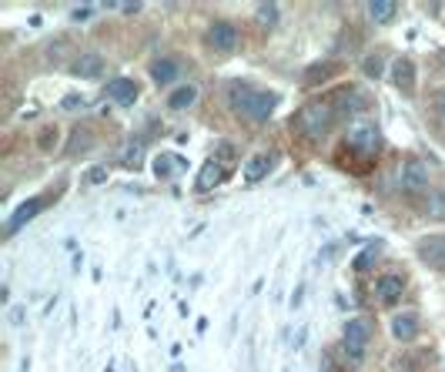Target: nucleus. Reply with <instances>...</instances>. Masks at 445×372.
Instances as JSON below:
<instances>
[{
	"label": "nucleus",
	"instance_id": "f257e3e1",
	"mask_svg": "<svg viewBox=\"0 0 445 372\" xmlns=\"http://www.w3.org/2000/svg\"><path fill=\"white\" fill-rule=\"evenodd\" d=\"M231 108L248 121H268L278 108V94L248 88V84H231Z\"/></svg>",
	"mask_w": 445,
	"mask_h": 372
},
{
	"label": "nucleus",
	"instance_id": "f3484780",
	"mask_svg": "<svg viewBox=\"0 0 445 372\" xmlns=\"http://www.w3.org/2000/svg\"><path fill=\"white\" fill-rule=\"evenodd\" d=\"M218 181H225V168L218 161H208L201 168V178H198V191H208V188H215Z\"/></svg>",
	"mask_w": 445,
	"mask_h": 372
},
{
	"label": "nucleus",
	"instance_id": "9b49d317",
	"mask_svg": "<svg viewBox=\"0 0 445 372\" xmlns=\"http://www.w3.org/2000/svg\"><path fill=\"white\" fill-rule=\"evenodd\" d=\"M178 77H181V64L171 61V57H161V61H154V64H151V81H154V84H161V88L174 84Z\"/></svg>",
	"mask_w": 445,
	"mask_h": 372
},
{
	"label": "nucleus",
	"instance_id": "5701e85b",
	"mask_svg": "<svg viewBox=\"0 0 445 372\" xmlns=\"http://www.w3.org/2000/svg\"><path fill=\"white\" fill-rule=\"evenodd\" d=\"M365 74H369V77H382V61H379V57H369V61H365Z\"/></svg>",
	"mask_w": 445,
	"mask_h": 372
},
{
	"label": "nucleus",
	"instance_id": "6e6552de",
	"mask_svg": "<svg viewBox=\"0 0 445 372\" xmlns=\"http://www.w3.org/2000/svg\"><path fill=\"white\" fill-rule=\"evenodd\" d=\"M415 252H419L422 262L435 265V268H445V235H429V238H419Z\"/></svg>",
	"mask_w": 445,
	"mask_h": 372
},
{
	"label": "nucleus",
	"instance_id": "c85d7f7f",
	"mask_svg": "<svg viewBox=\"0 0 445 372\" xmlns=\"http://www.w3.org/2000/svg\"><path fill=\"white\" fill-rule=\"evenodd\" d=\"M104 175H108L104 168H94V171H91V181H104Z\"/></svg>",
	"mask_w": 445,
	"mask_h": 372
},
{
	"label": "nucleus",
	"instance_id": "aec40b11",
	"mask_svg": "<svg viewBox=\"0 0 445 372\" xmlns=\"http://www.w3.org/2000/svg\"><path fill=\"white\" fill-rule=\"evenodd\" d=\"M278 17H282L278 4H258V7H255V21H258L261 27H275Z\"/></svg>",
	"mask_w": 445,
	"mask_h": 372
},
{
	"label": "nucleus",
	"instance_id": "a878e982",
	"mask_svg": "<svg viewBox=\"0 0 445 372\" xmlns=\"http://www.w3.org/2000/svg\"><path fill=\"white\" fill-rule=\"evenodd\" d=\"M74 21H91V7H74Z\"/></svg>",
	"mask_w": 445,
	"mask_h": 372
},
{
	"label": "nucleus",
	"instance_id": "1a4fd4ad",
	"mask_svg": "<svg viewBox=\"0 0 445 372\" xmlns=\"http://www.w3.org/2000/svg\"><path fill=\"white\" fill-rule=\"evenodd\" d=\"M104 98L118 101V104H134V101H138V84H134L131 77H114V81H108V88H104Z\"/></svg>",
	"mask_w": 445,
	"mask_h": 372
},
{
	"label": "nucleus",
	"instance_id": "20e7f679",
	"mask_svg": "<svg viewBox=\"0 0 445 372\" xmlns=\"http://www.w3.org/2000/svg\"><path fill=\"white\" fill-rule=\"evenodd\" d=\"M382 144V134H379V124H372V121H359L352 131H348V148H355L359 154H375Z\"/></svg>",
	"mask_w": 445,
	"mask_h": 372
},
{
	"label": "nucleus",
	"instance_id": "0eeeda50",
	"mask_svg": "<svg viewBox=\"0 0 445 372\" xmlns=\"http://www.w3.org/2000/svg\"><path fill=\"white\" fill-rule=\"evenodd\" d=\"M405 292V278L402 275H379L375 278V298L382 306H395Z\"/></svg>",
	"mask_w": 445,
	"mask_h": 372
},
{
	"label": "nucleus",
	"instance_id": "c756f323",
	"mask_svg": "<svg viewBox=\"0 0 445 372\" xmlns=\"http://www.w3.org/2000/svg\"><path fill=\"white\" fill-rule=\"evenodd\" d=\"M322 372H345V369H338L335 362H325V369H322Z\"/></svg>",
	"mask_w": 445,
	"mask_h": 372
},
{
	"label": "nucleus",
	"instance_id": "4468645a",
	"mask_svg": "<svg viewBox=\"0 0 445 372\" xmlns=\"http://www.w3.org/2000/svg\"><path fill=\"white\" fill-rule=\"evenodd\" d=\"M365 14L372 17V24H392L399 14V4L395 0H372V4H365Z\"/></svg>",
	"mask_w": 445,
	"mask_h": 372
},
{
	"label": "nucleus",
	"instance_id": "bb28decb",
	"mask_svg": "<svg viewBox=\"0 0 445 372\" xmlns=\"http://www.w3.org/2000/svg\"><path fill=\"white\" fill-rule=\"evenodd\" d=\"M435 108H439V118L445 121V91H442V94H439V101H435Z\"/></svg>",
	"mask_w": 445,
	"mask_h": 372
},
{
	"label": "nucleus",
	"instance_id": "a211bd4d",
	"mask_svg": "<svg viewBox=\"0 0 445 372\" xmlns=\"http://www.w3.org/2000/svg\"><path fill=\"white\" fill-rule=\"evenodd\" d=\"M195 101H198V88L188 84V88H178L171 98H168V108H171V111H185V108H191Z\"/></svg>",
	"mask_w": 445,
	"mask_h": 372
},
{
	"label": "nucleus",
	"instance_id": "9d476101",
	"mask_svg": "<svg viewBox=\"0 0 445 372\" xmlns=\"http://www.w3.org/2000/svg\"><path fill=\"white\" fill-rule=\"evenodd\" d=\"M44 208V195H37V198H27V201H24L21 208L14 211L11 218H7V235H14V231H21L24 225H27V221L34 218V215H37V211Z\"/></svg>",
	"mask_w": 445,
	"mask_h": 372
},
{
	"label": "nucleus",
	"instance_id": "2eb2a0df",
	"mask_svg": "<svg viewBox=\"0 0 445 372\" xmlns=\"http://www.w3.org/2000/svg\"><path fill=\"white\" fill-rule=\"evenodd\" d=\"M101 71H104V57L101 54H81L71 64V74H77V77H98Z\"/></svg>",
	"mask_w": 445,
	"mask_h": 372
},
{
	"label": "nucleus",
	"instance_id": "423d86ee",
	"mask_svg": "<svg viewBox=\"0 0 445 372\" xmlns=\"http://www.w3.org/2000/svg\"><path fill=\"white\" fill-rule=\"evenodd\" d=\"M205 41H208V47H215V51H235V44H238V27L231 21H215L208 27Z\"/></svg>",
	"mask_w": 445,
	"mask_h": 372
},
{
	"label": "nucleus",
	"instance_id": "393cba45",
	"mask_svg": "<svg viewBox=\"0 0 445 372\" xmlns=\"http://www.w3.org/2000/svg\"><path fill=\"white\" fill-rule=\"evenodd\" d=\"M84 104H87V101L81 98V94H67V98H64V108H84Z\"/></svg>",
	"mask_w": 445,
	"mask_h": 372
},
{
	"label": "nucleus",
	"instance_id": "cd10ccee",
	"mask_svg": "<svg viewBox=\"0 0 445 372\" xmlns=\"http://www.w3.org/2000/svg\"><path fill=\"white\" fill-rule=\"evenodd\" d=\"M121 11H124V14H138V11H141V4H121Z\"/></svg>",
	"mask_w": 445,
	"mask_h": 372
},
{
	"label": "nucleus",
	"instance_id": "dca6fc26",
	"mask_svg": "<svg viewBox=\"0 0 445 372\" xmlns=\"http://www.w3.org/2000/svg\"><path fill=\"white\" fill-rule=\"evenodd\" d=\"M272 168H275V158H272V154H255V158L245 164V178H248V181H261V178L268 175Z\"/></svg>",
	"mask_w": 445,
	"mask_h": 372
},
{
	"label": "nucleus",
	"instance_id": "7ed1b4c3",
	"mask_svg": "<svg viewBox=\"0 0 445 372\" xmlns=\"http://www.w3.org/2000/svg\"><path fill=\"white\" fill-rule=\"evenodd\" d=\"M372 342V326L365 318H348L345 322V352L352 362H362L365 359V349Z\"/></svg>",
	"mask_w": 445,
	"mask_h": 372
},
{
	"label": "nucleus",
	"instance_id": "39448f33",
	"mask_svg": "<svg viewBox=\"0 0 445 372\" xmlns=\"http://www.w3.org/2000/svg\"><path fill=\"white\" fill-rule=\"evenodd\" d=\"M399 185L405 191H422L429 188V164L419 161V158H409V161L399 168Z\"/></svg>",
	"mask_w": 445,
	"mask_h": 372
},
{
	"label": "nucleus",
	"instance_id": "b1692460",
	"mask_svg": "<svg viewBox=\"0 0 445 372\" xmlns=\"http://www.w3.org/2000/svg\"><path fill=\"white\" fill-rule=\"evenodd\" d=\"M372 255H375V248H369V252H362V255H359V262H355V268H359V272L372 265Z\"/></svg>",
	"mask_w": 445,
	"mask_h": 372
},
{
	"label": "nucleus",
	"instance_id": "f8f14e48",
	"mask_svg": "<svg viewBox=\"0 0 445 372\" xmlns=\"http://www.w3.org/2000/svg\"><path fill=\"white\" fill-rule=\"evenodd\" d=\"M392 336L399 342H412L415 336H419V318L412 316V312H402V316L392 318Z\"/></svg>",
	"mask_w": 445,
	"mask_h": 372
},
{
	"label": "nucleus",
	"instance_id": "ddd939ff",
	"mask_svg": "<svg viewBox=\"0 0 445 372\" xmlns=\"http://www.w3.org/2000/svg\"><path fill=\"white\" fill-rule=\"evenodd\" d=\"M392 71H395V88L399 91H405V94H412L415 91V67H412V61L409 57H399L395 64H392Z\"/></svg>",
	"mask_w": 445,
	"mask_h": 372
},
{
	"label": "nucleus",
	"instance_id": "6ab92c4d",
	"mask_svg": "<svg viewBox=\"0 0 445 372\" xmlns=\"http://www.w3.org/2000/svg\"><path fill=\"white\" fill-rule=\"evenodd\" d=\"M425 215H429L432 221H445V191H429Z\"/></svg>",
	"mask_w": 445,
	"mask_h": 372
},
{
	"label": "nucleus",
	"instance_id": "4be33fe9",
	"mask_svg": "<svg viewBox=\"0 0 445 372\" xmlns=\"http://www.w3.org/2000/svg\"><path fill=\"white\" fill-rule=\"evenodd\" d=\"M154 171H158V178H168V175H171V158H168V154H161V158L154 161Z\"/></svg>",
	"mask_w": 445,
	"mask_h": 372
},
{
	"label": "nucleus",
	"instance_id": "412c9836",
	"mask_svg": "<svg viewBox=\"0 0 445 372\" xmlns=\"http://www.w3.org/2000/svg\"><path fill=\"white\" fill-rule=\"evenodd\" d=\"M338 98H342V101H338V108H342V111H362V108H369V101L362 98L359 91H342Z\"/></svg>",
	"mask_w": 445,
	"mask_h": 372
},
{
	"label": "nucleus",
	"instance_id": "f03ea898",
	"mask_svg": "<svg viewBox=\"0 0 445 372\" xmlns=\"http://www.w3.org/2000/svg\"><path fill=\"white\" fill-rule=\"evenodd\" d=\"M332 124H335V108H332L328 101H312V104H305V108L298 111V118H295V128H298L305 138H312V141L325 138Z\"/></svg>",
	"mask_w": 445,
	"mask_h": 372
}]
</instances>
